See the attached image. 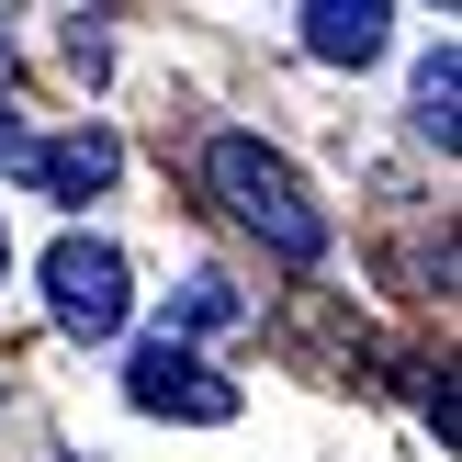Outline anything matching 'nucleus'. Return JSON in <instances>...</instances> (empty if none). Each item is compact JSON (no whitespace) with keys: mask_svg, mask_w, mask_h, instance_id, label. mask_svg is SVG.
<instances>
[{"mask_svg":"<svg viewBox=\"0 0 462 462\" xmlns=\"http://www.w3.org/2000/svg\"><path fill=\"white\" fill-rule=\"evenodd\" d=\"M215 192H226V215L248 226V237H271L282 260H316L328 248V215H316V192L293 180V158L282 147H260V135H215Z\"/></svg>","mask_w":462,"mask_h":462,"instance_id":"obj_1","label":"nucleus"},{"mask_svg":"<svg viewBox=\"0 0 462 462\" xmlns=\"http://www.w3.org/2000/svg\"><path fill=\"white\" fill-rule=\"evenodd\" d=\"M170 316H180V328H226V316H237V293L203 271V282H180V305H170Z\"/></svg>","mask_w":462,"mask_h":462,"instance_id":"obj_7","label":"nucleus"},{"mask_svg":"<svg viewBox=\"0 0 462 462\" xmlns=\"http://www.w3.org/2000/svg\"><path fill=\"white\" fill-rule=\"evenodd\" d=\"M451 102H462V68H451V45H440V57L418 68V125L440 135V147H462V113H451Z\"/></svg>","mask_w":462,"mask_h":462,"instance_id":"obj_6","label":"nucleus"},{"mask_svg":"<svg viewBox=\"0 0 462 462\" xmlns=\"http://www.w3.org/2000/svg\"><path fill=\"white\" fill-rule=\"evenodd\" d=\"M383 23H395L383 0H316V12H305V45L328 68H361V57H383Z\"/></svg>","mask_w":462,"mask_h":462,"instance_id":"obj_4","label":"nucleus"},{"mask_svg":"<svg viewBox=\"0 0 462 462\" xmlns=\"http://www.w3.org/2000/svg\"><path fill=\"white\" fill-rule=\"evenodd\" d=\"M125 395L147 406V418H192V429H226V418H237V383H226V373H203L180 338H147V350H135Z\"/></svg>","mask_w":462,"mask_h":462,"instance_id":"obj_3","label":"nucleus"},{"mask_svg":"<svg viewBox=\"0 0 462 462\" xmlns=\"http://www.w3.org/2000/svg\"><path fill=\"white\" fill-rule=\"evenodd\" d=\"M23 170H34L45 192L79 203V192H102V180L125 170V147H113V135H57V147H23Z\"/></svg>","mask_w":462,"mask_h":462,"instance_id":"obj_5","label":"nucleus"},{"mask_svg":"<svg viewBox=\"0 0 462 462\" xmlns=\"http://www.w3.org/2000/svg\"><path fill=\"white\" fill-rule=\"evenodd\" d=\"M0 170H23V125H12V102H0Z\"/></svg>","mask_w":462,"mask_h":462,"instance_id":"obj_8","label":"nucleus"},{"mask_svg":"<svg viewBox=\"0 0 462 462\" xmlns=\"http://www.w3.org/2000/svg\"><path fill=\"white\" fill-rule=\"evenodd\" d=\"M0 260H12V248H0Z\"/></svg>","mask_w":462,"mask_h":462,"instance_id":"obj_9","label":"nucleus"},{"mask_svg":"<svg viewBox=\"0 0 462 462\" xmlns=\"http://www.w3.org/2000/svg\"><path fill=\"white\" fill-rule=\"evenodd\" d=\"M45 305H57L68 338H113L125 305H135V293H125V260H113L102 237H57V248H45Z\"/></svg>","mask_w":462,"mask_h":462,"instance_id":"obj_2","label":"nucleus"}]
</instances>
